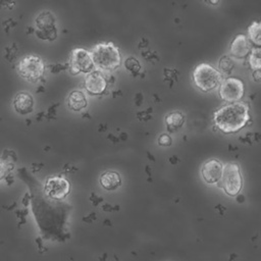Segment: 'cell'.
I'll return each instance as SVG.
<instances>
[{
	"label": "cell",
	"mask_w": 261,
	"mask_h": 261,
	"mask_svg": "<svg viewBox=\"0 0 261 261\" xmlns=\"http://www.w3.org/2000/svg\"><path fill=\"white\" fill-rule=\"evenodd\" d=\"M213 119L215 125L222 133H237L249 121V108L245 103L242 102L228 103L214 113Z\"/></svg>",
	"instance_id": "cell-1"
},
{
	"label": "cell",
	"mask_w": 261,
	"mask_h": 261,
	"mask_svg": "<svg viewBox=\"0 0 261 261\" xmlns=\"http://www.w3.org/2000/svg\"><path fill=\"white\" fill-rule=\"evenodd\" d=\"M91 54L94 65L100 70H113L117 68L121 62L120 52L111 42L97 44L92 49Z\"/></svg>",
	"instance_id": "cell-2"
},
{
	"label": "cell",
	"mask_w": 261,
	"mask_h": 261,
	"mask_svg": "<svg viewBox=\"0 0 261 261\" xmlns=\"http://www.w3.org/2000/svg\"><path fill=\"white\" fill-rule=\"evenodd\" d=\"M193 81L195 86L203 92H210L222 82V76L219 70L208 63L198 64L193 71Z\"/></svg>",
	"instance_id": "cell-3"
},
{
	"label": "cell",
	"mask_w": 261,
	"mask_h": 261,
	"mask_svg": "<svg viewBox=\"0 0 261 261\" xmlns=\"http://www.w3.org/2000/svg\"><path fill=\"white\" fill-rule=\"evenodd\" d=\"M224 193L230 197L237 196L243 188V177L237 163H227L223 166L222 176L219 180Z\"/></svg>",
	"instance_id": "cell-4"
},
{
	"label": "cell",
	"mask_w": 261,
	"mask_h": 261,
	"mask_svg": "<svg viewBox=\"0 0 261 261\" xmlns=\"http://www.w3.org/2000/svg\"><path fill=\"white\" fill-rule=\"evenodd\" d=\"M16 70L21 77L30 82H36L43 76L45 64L39 56L27 55L19 60L16 65Z\"/></svg>",
	"instance_id": "cell-5"
},
{
	"label": "cell",
	"mask_w": 261,
	"mask_h": 261,
	"mask_svg": "<svg viewBox=\"0 0 261 261\" xmlns=\"http://www.w3.org/2000/svg\"><path fill=\"white\" fill-rule=\"evenodd\" d=\"M95 65L92 54L84 48H75L71 51L69 59V70L71 74L90 73L93 71Z\"/></svg>",
	"instance_id": "cell-6"
},
{
	"label": "cell",
	"mask_w": 261,
	"mask_h": 261,
	"mask_svg": "<svg viewBox=\"0 0 261 261\" xmlns=\"http://www.w3.org/2000/svg\"><path fill=\"white\" fill-rule=\"evenodd\" d=\"M245 93V87L241 80L228 77L219 85V96L222 100L232 103L240 101Z\"/></svg>",
	"instance_id": "cell-7"
},
{
	"label": "cell",
	"mask_w": 261,
	"mask_h": 261,
	"mask_svg": "<svg viewBox=\"0 0 261 261\" xmlns=\"http://www.w3.org/2000/svg\"><path fill=\"white\" fill-rule=\"evenodd\" d=\"M36 34L41 40H49L53 41L56 38V27H55V18L53 14L49 11H44L40 13L36 20Z\"/></svg>",
	"instance_id": "cell-8"
},
{
	"label": "cell",
	"mask_w": 261,
	"mask_h": 261,
	"mask_svg": "<svg viewBox=\"0 0 261 261\" xmlns=\"http://www.w3.org/2000/svg\"><path fill=\"white\" fill-rule=\"evenodd\" d=\"M70 186L65 178L51 177L47 179L45 185V192L49 198L53 200H61L68 194Z\"/></svg>",
	"instance_id": "cell-9"
},
{
	"label": "cell",
	"mask_w": 261,
	"mask_h": 261,
	"mask_svg": "<svg viewBox=\"0 0 261 261\" xmlns=\"http://www.w3.org/2000/svg\"><path fill=\"white\" fill-rule=\"evenodd\" d=\"M223 171L222 163L217 159H209L201 167V175L207 184L219 182Z\"/></svg>",
	"instance_id": "cell-10"
},
{
	"label": "cell",
	"mask_w": 261,
	"mask_h": 261,
	"mask_svg": "<svg viewBox=\"0 0 261 261\" xmlns=\"http://www.w3.org/2000/svg\"><path fill=\"white\" fill-rule=\"evenodd\" d=\"M107 87V82L100 71H91L85 80V89L91 95L102 94Z\"/></svg>",
	"instance_id": "cell-11"
},
{
	"label": "cell",
	"mask_w": 261,
	"mask_h": 261,
	"mask_svg": "<svg viewBox=\"0 0 261 261\" xmlns=\"http://www.w3.org/2000/svg\"><path fill=\"white\" fill-rule=\"evenodd\" d=\"M229 50L232 57L243 59L250 54L252 48L248 38L245 35H238L231 42Z\"/></svg>",
	"instance_id": "cell-12"
},
{
	"label": "cell",
	"mask_w": 261,
	"mask_h": 261,
	"mask_svg": "<svg viewBox=\"0 0 261 261\" xmlns=\"http://www.w3.org/2000/svg\"><path fill=\"white\" fill-rule=\"evenodd\" d=\"M14 110L19 114H28L34 108V99L27 92L18 93L13 100Z\"/></svg>",
	"instance_id": "cell-13"
},
{
	"label": "cell",
	"mask_w": 261,
	"mask_h": 261,
	"mask_svg": "<svg viewBox=\"0 0 261 261\" xmlns=\"http://www.w3.org/2000/svg\"><path fill=\"white\" fill-rule=\"evenodd\" d=\"M101 186L107 191H114L121 185L120 174L115 171H106L100 176Z\"/></svg>",
	"instance_id": "cell-14"
},
{
	"label": "cell",
	"mask_w": 261,
	"mask_h": 261,
	"mask_svg": "<svg viewBox=\"0 0 261 261\" xmlns=\"http://www.w3.org/2000/svg\"><path fill=\"white\" fill-rule=\"evenodd\" d=\"M68 107L73 111H80L87 106V99L83 92L72 91L67 99Z\"/></svg>",
	"instance_id": "cell-15"
},
{
	"label": "cell",
	"mask_w": 261,
	"mask_h": 261,
	"mask_svg": "<svg viewBox=\"0 0 261 261\" xmlns=\"http://www.w3.org/2000/svg\"><path fill=\"white\" fill-rule=\"evenodd\" d=\"M165 123L169 129L174 130L181 127V125L185 123V116L178 111L171 112L165 116Z\"/></svg>",
	"instance_id": "cell-16"
},
{
	"label": "cell",
	"mask_w": 261,
	"mask_h": 261,
	"mask_svg": "<svg viewBox=\"0 0 261 261\" xmlns=\"http://www.w3.org/2000/svg\"><path fill=\"white\" fill-rule=\"evenodd\" d=\"M248 36L250 41L257 46H261V22L254 21L248 28Z\"/></svg>",
	"instance_id": "cell-17"
},
{
	"label": "cell",
	"mask_w": 261,
	"mask_h": 261,
	"mask_svg": "<svg viewBox=\"0 0 261 261\" xmlns=\"http://www.w3.org/2000/svg\"><path fill=\"white\" fill-rule=\"evenodd\" d=\"M249 64L253 70L261 68V46L251 50L249 54Z\"/></svg>",
	"instance_id": "cell-18"
},
{
	"label": "cell",
	"mask_w": 261,
	"mask_h": 261,
	"mask_svg": "<svg viewBox=\"0 0 261 261\" xmlns=\"http://www.w3.org/2000/svg\"><path fill=\"white\" fill-rule=\"evenodd\" d=\"M219 67L223 72H226V74H228L232 69L233 65L231 60L227 56H222V58L219 61Z\"/></svg>",
	"instance_id": "cell-19"
},
{
	"label": "cell",
	"mask_w": 261,
	"mask_h": 261,
	"mask_svg": "<svg viewBox=\"0 0 261 261\" xmlns=\"http://www.w3.org/2000/svg\"><path fill=\"white\" fill-rule=\"evenodd\" d=\"M172 143V140L170 138L169 135L167 134H162L159 139H158V144L160 146H163V147H167V146H170Z\"/></svg>",
	"instance_id": "cell-20"
},
{
	"label": "cell",
	"mask_w": 261,
	"mask_h": 261,
	"mask_svg": "<svg viewBox=\"0 0 261 261\" xmlns=\"http://www.w3.org/2000/svg\"><path fill=\"white\" fill-rule=\"evenodd\" d=\"M6 171H7V166H6V164H5L3 161L0 160V180L4 177Z\"/></svg>",
	"instance_id": "cell-21"
},
{
	"label": "cell",
	"mask_w": 261,
	"mask_h": 261,
	"mask_svg": "<svg viewBox=\"0 0 261 261\" xmlns=\"http://www.w3.org/2000/svg\"><path fill=\"white\" fill-rule=\"evenodd\" d=\"M253 79L255 82H261V68L253 70Z\"/></svg>",
	"instance_id": "cell-22"
},
{
	"label": "cell",
	"mask_w": 261,
	"mask_h": 261,
	"mask_svg": "<svg viewBox=\"0 0 261 261\" xmlns=\"http://www.w3.org/2000/svg\"><path fill=\"white\" fill-rule=\"evenodd\" d=\"M211 4H213V5H216V4H218V2H219V0H208Z\"/></svg>",
	"instance_id": "cell-23"
}]
</instances>
